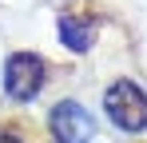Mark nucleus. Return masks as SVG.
Listing matches in <instances>:
<instances>
[{
  "label": "nucleus",
  "mask_w": 147,
  "mask_h": 143,
  "mask_svg": "<svg viewBox=\"0 0 147 143\" xmlns=\"http://www.w3.org/2000/svg\"><path fill=\"white\" fill-rule=\"evenodd\" d=\"M60 40L72 48V52H88L92 40H96V32H92V24L76 20V16H60Z\"/></svg>",
  "instance_id": "4"
},
{
  "label": "nucleus",
  "mask_w": 147,
  "mask_h": 143,
  "mask_svg": "<svg viewBox=\"0 0 147 143\" xmlns=\"http://www.w3.org/2000/svg\"><path fill=\"white\" fill-rule=\"evenodd\" d=\"M44 60L40 56H32V52H16V56H8V64H4V88L12 99H32V95L44 88Z\"/></svg>",
  "instance_id": "2"
},
{
  "label": "nucleus",
  "mask_w": 147,
  "mask_h": 143,
  "mask_svg": "<svg viewBox=\"0 0 147 143\" xmlns=\"http://www.w3.org/2000/svg\"><path fill=\"white\" fill-rule=\"evenodd\" d=\"M0 143H20V139H16L12 131H0Z\"/></svg>",
  "instance_id": "5"
},
{
  "label": "nucleus",
  "mask_w": 147,
  "mask_h": 143,
  "mask_svg": "<svg viewBox=\"0 0 147 143\" xmlns=\"http://www.w3.org/2000/svg\"><path fill=\"white\" fill-rule=\"evenodd\" d=\"M52 135H56V143H88L92 139V131H96V123H92V111L88 107H80V103H72V99H64V103H56L52 107Z\"/></svg>",
  "instance_id": "3"
},
{
  "label": "nucleus",
  "mask_w": 147,
  "mask_h": 143,
  "mask_svg": "<svg viewBox=\"0 0 147 143\" xmlns=\"http://www.w3.org/2000/svg\"><path fill=\"white\" fill-rule=\"evenodd\" d=\"M103 107H107V115L119 131H131V135L147 131V95L131 80H115L103 95Z\"/></svg>",
  "instance_id": "1"
}]
</instances>
